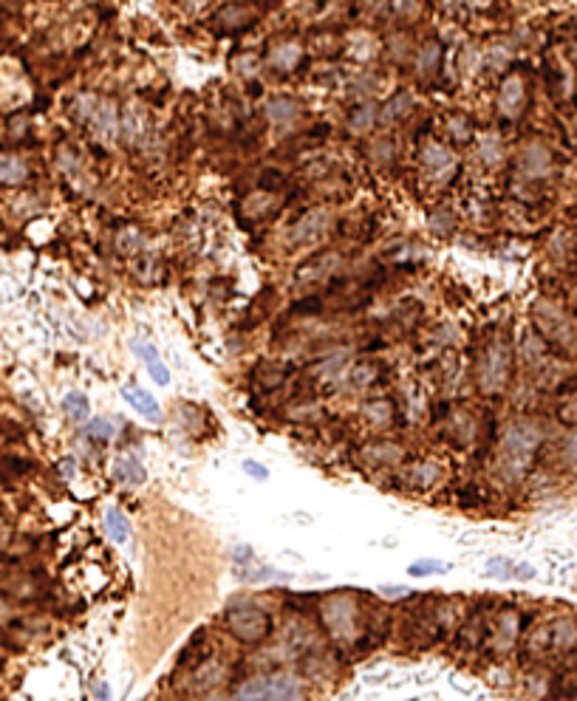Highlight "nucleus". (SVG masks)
Here are the masks:
<instances>
[{
	"mask_svg": "<svg viewBox=\"0 0 577 701\" xmlns=\"http://www.w3.org/2000/svg\"><path fill=\"white\" fill-rule=\"evenodd\" d=\"M328 213L325 210H314V213H308L300 224H297V230H294V237L297 240H303V237H314V235H320L325 227H328Z\"/></svg>",
	"mask_w": 577,
	"mask_h": 701,
	"instance_id": "aec40b11",
	"label": "nucleus"
},
{
	"mask_svg": "<svg viewBox=\"0 0 577 701\" xmlns=\"http://www.w3.org/2000/svg\"><path fill=\"white\" fill-rule=\"evenodd\" d=\"M374 119H376L374 108H371V105H362V108H357V111L351 113V130H354V133H365V130L374 125Z\"/></svg>",
	"mask_w": 577,
	"mask_h": 701,
	"instance_id": "b1692460",
	"label": "nucleus"
},
{
	"mask_svg": "<svg viewBox=\"0 0 577 701\" xmlns=\"http://www.w3.org/2000/svg\"><path fill=\"white\" fill-rule=\"evenodd\" d=\"M575 701H577V699H575Z\"/></svg>",
	"mask_w": 577,
	"mask_h": 701,
	"instance_id": "72a5a7b5",
	"label": "nucleus"
},
{
	"mask_svg": "<svg viewBox=\"0 0 577 701\" xmlns=\"http://www.w3.org/2000/svg\"><path fill=\"white\" fill-rule=\"evenodd\" d=\"M227 628H230V634H233L238 642H244V645H258V642H264V639L269 636L272 619H269V614H267L264 608L244 602V605H235V608L227 611Z\"/></svg>",
	"mask_w": 577,
	"mask_h": 701,
	"instance_id": "20e7f679",
	"label": "nucleus"
},
{
	"mask_svg": "<svg viewBox=\"0 0 577 701\" xmlns=\"http://www.w3.org/2000/svg\"><path fill=\"white\" fill-rule=\"evenodd\" d=\"M422 164L433 179H447L456 170V153L450 147H444L442 142L427 139L422 145Z\"/></svg>",
	"mask_w": 577,
	"mask_h": 701,
	"instance_id": "6e6552de",
	"label": "nucleus"
},
{
	"mask_svg": "<svg viewBox=\"0 0 577 701\" xmlns=\"http://www.w3.org/2000/svg\"><path fill=\"white\" fill-rule=\"evenodd\" d=\"M113 478L122 481V483H142L145 481V467L139 464L136 456H122L113 464Z\"/></svg>",
	"mask_w": 577,
	"mask_h": 701,
	"instance_id": "2eb2a0df",
	"label": "nucleus"
},
{
	"mask_svg": "<svg viewBox=\"0 0 577 701\" xmlns=\"http://www.w3.org/2000/svg\"><path fill=\"white\" fill-rule=\"evenodd\" d=\"M566 456H569L572 464H577V433L569 439V444H566Z\"/></svg>",
	"mask_w": 577,
	"mask_h": 701,
	"instance_id": "c756f323",
	"label": "nucleus"
},
{
	"mask_svg": "<svg viewBox=\"0 0 577 701\" xmlns=\"http://www.w3.org/2000/svg\"><path fill=\"white\" fill-rule=\"evenodd\" d=\"M365 456L374 461V464H396L402 459V450L391 442H382V444H371L365 447Z\"/></svg>",
	"mask_w": 577,
	"mask_h": 701,
	"instance_id": "4be33fe9",
	"label": "nucleus"
},
{
	"mask_svg": "<svg viewBox=\"0 0 577 701\" xmlns=\"http://www.w3.org/2000/svg\"><path fill=\"white\" fill-rule=\"evenodd\" d=\"M62 410L68 413V419H74V422H85V419H88V396H85V393H79V391L65 393V399H62Z\"/></svg>",
	"mask_w": 577,
	"mask_h": 701,
	"instance_id": "412c9836",
	"label": "nucleus"
},
{
	"mask_svg": "<svg viewBox=\"0 0 577 701\" xmlns=\"http://www.w3.org/2000/svg\"><path fill=\"white\" fill-rule=\"evenodd\" d=\"M28 176V167L17 156H0V184H20Z\"/></svg>",
	"mask_w": 577,
	"mask_h": 701,
	"instance_id": "a211bd4d",
	"label": "nucleus"
},
{
	"mask_svg": "<svg viewBox=\"0 0 577 701\" xmlns=\"http://www.w3.org/2000/svg\"><path fill=\"white\" fill-rule=\"evenodd\" d=\"M541 442H544V433H541V427L535 422H530V419L512 422L504 430L501 444H498V469H501V475L510 478V481L524 478L532 467L535 456H538Z\"/></svg>",
	"mask_w": 577,
	"mask_h": 701,
	"instance_id": "f257e3e1",
	"label": "nucleus"
},
{
	"mask_svg": "<svg viewBox=\"0 0 577 701\" xmlns=\"http://www.w3.org/2000/svg\"><path fill=\"white\" fill-rule=\"evenodd\" d=\"M85 105H88V108H79V116H85V119L91 122V128L96 130V136H102V139H113V133H116V128H119L113 102L85 96Z\"/></svg>",
	"mask_w": 577,
	"mask_h": 701,
	"instance_id": "0eeeda50",
	"label": "nucleus"
},
{
	"mask_svg": "<svg viewBox=\"0 0 577 701\" xmlns=\"http://www.w3.org/2000/svg\"><path fill=\"white\" fill-rule=\"evenodd\" d=\"M408 105H410V96H402V94H399L396 99H391V102L385 105V113H382V116H385V119H396L399 113L408 111Z\"/></svg>",
	"mask_w": 577,
	"mask_h": 701,
	"instance_id": "c85d7f7f",
	"label": "nucleus"
},
{
	"mask_svg": "<svg viewBox=\"0 0 577 701\" xmlns=\"http://www.w3.org/2000/svg\"><path fill=\"white\" fill-rule=\"evenodd\" d=\"M227 679V668H224V662H218V659H207V662H201L198 668H196V673L190 676V690H196V693H207V690H213V688H218L221 682Z\"/></svg>",
	"mask_w": 577,
	"mask_h": 701,
	"instance_id": "9b49d317",
	"label": "nucleus"
},
{
	"mask_svg": "<svg viewBox=\"0 0 577 701\" xmlns=\"http://www.w3.org/2000/svg\"><path fill=\"white\" fill-rule=\"evenodd\" d=\"M405 478L419 489H430L436 483V478H439V469L433 467L430 461H416L410 469H405Z\"/></svg>",
	"mask_w": 577,
	"mask_h": 701,
	"instance_id": "6ab92c4d",
	"label": "nucleus"
},
{
	"mask_svg": "<svg viewBox=\"0 0 577 701\" xmlns=\"http://www.w3.org/2000/svg\"><path fill=\"white\" fill-rule=\"evenodd\" d=\"M487 574H490V577L510 580V577H515V563H510V560H504V557H495V560L487 563Z\"/></svg>",
	"mask_w": 577,
	"mask_h": 701,
	"instance_id": "bb28decb",
	"label": "nucleus"
},
{
	"mask_svg": "<svg viewBox=\"0 0 577 701\" xmlns=\"http://www.w3.org/2000/svg\"><path fill=\"white\" fill-rule=\"evenodd\" d=\"M105 532H108V537H111L113 543H128V537H130V523H128V517H125L119 509H108V512H105Z\"/></svg>",
	"mask_w": 577,
	"mask_h": 701,
	"instance_id": "f3484780",
	"label": "nucleus"
},
{
	"mask_svg": "<svg viewBox=\"0 0 577 701\" xmlns=\"http://www.w3.org/2000/svg\"><path fill=\"white\" fill-rule=\"evenodd\" d=\"M62 472L71 478V475H74V464H71V461H65V464H62Z\"/></svg>",
	"mask_w": 577,
	"mask_h": 701,
	"instance_id": "473e14b6",
	"label": "nucleus"
},
{
	"mask_svg": "<svg viewBox=\"0 0 577 701\" xmlns=\"http://www.w3.org/2000/svg\"><path fill=\"white\" fill-rule=\"evenodd\" d=\"M306 688L303 679L288 673V671H275L264 673L255 679H247L233 690L230 701H303Z\"/></svg>",
	"mask_w": 577,
	"mask_h": 701,
	"instance_id": "7ed1b4c3",
	"label": "nucleus"
},
{
	"mask_svg": "<svg viewBox=\"0 0 577 701\" xmlns=\"http://www.w3.org/2000/svg\"><path fill=\"white\" fill-rule=\"evenodd\" d=\"M320 619L337 645H354L362 631V608L354 594H328L320 602Z\"/></svg>",
	"mask_w": 577,
	"mask_h": 701,
	"instance_id": "f03ea898",
	"label": "nucleus"
},
{
	"mask_svg": "<svg viewBox=\"0 0 577 701\" xmlns=\"http://www.w3.org/2000/svg\"><path fill=\"white\" fill-rule=\"evenodd\" d=\"M524 102H527V94H524L521 77H507L504 85H501V94H498V108H501V113H504L507 119H515V116H521Z\"/></svg>",
	"mask_w": 577,
	"mask_h": 701,
	"instance_id": "9d476101",
	"label": "nucleus"
},
{
	"mask_svg": "<svg viewBox=\"0 0 577 701\" xmlns=\"http://www.w3.org/2000/svg\"><path fill=\"white\" fill-rule=\"evenodd\" d=\"M96 699H99V701H111V693L105 690V685H99V688H96Z\"/></svg>",
	"mask_w": 577,
	"mask_h": 701,
	"instance_id": "2f4dec72",
	"label": "nucleus"
},
{
	"mask_svg": "<svg viewBox=\"0 0 577 701\" xmlns=\"http://www.w3.org/2000/svg\"><path fill=\"white\" fill-rule=\"evenodd\" d=\"M510 368H512L510 348L504 342H493L478 365V388L484 393H501L510 382Z\"/></svg>",
	"mask_w": 577,
	"mask_h": 701,
	"instance_id": "39448f33",
	"label": "nucleus"
},
{
	"mask_svg": "<svg viewBox=\"0 0 577 701\" xmlns=\"http://www.w3.org/2000/svg\"><path fill=\"white\" fill-rule=\"evenodd\" d=\"M444 571H450V563H442V560H416L408 568L410 577H430V574H444Z\"/></svg>",
	"mask_w": 577,
	"mask_h": 701,
	"instance_id": "5701e85b",
	"label": "nucleus"
},
{
	"mask_svg": "<svg viewBox=\"0 0 577 701\" xmlns=\"http://www.w3.org/2000/svg\"><path fill=\"white\" fill-rule=\"evenodd\" d=\"M244 469H247V472H252V475H258V478H267V469L258 467L255 461H244Z\"/></svg>",
	"mask_w": 577,
	"mask_h": 701,
	"instance_id": "7c9ffc66",
	"label": "nucleus"
},
{
	"mask_svg": "<svg viewBox=\"0 0 577 701\" xmlns=\"http://www.w3.org/2000/svg\"><path fill=\"white\" fill-rule=\"evenodd\" d=\"M481 156H484L487 164H495L501 159V142L495 136H484L481 139Z\"/></svg>",
	"mask_w": 577,
	"mask_h": 701,
	"instance_id": "cd10ccee",
	"label": "nucleus"
},
{
	"mask_svg": "<svg viewBox=\"0 0 577 701\" xmlns=\"http://www.w3.org/2000/svg\"><path fill=\"white\" fill-rule=\"evenodd\" d=\"M365 413H368V419H371L374 425H379V427H388V425L393 422V410H391L388 402H371Z\"/></svg>",
	"mask_w": 577,
	"mask_h": 701,
	"instance_id": "393cba45",
	"label": "nucleus"
},
{
	"mask_svg": "<svg viewBox=\"0 0 577 701\" xmlns=\"http://www.w3.org/2000/svg\"><path fill=\"white\" fill-rule=\"evenodd\" d=\"M300 62V45L297 43H278L272 51H269V65L278 68V71H291L294 65Z\"/></svg>",
	"mask_w": 577,
	"mask_h": 701,
	"instance_id": "4468645a",
	"label": "nucleus"
},
{
	"mask_svg": "<svg viewBox=\"0 0 577 701\" xmlns=\"http://www.w3.org/2000/svg\"><path fill=\"white\" fill-rule=\"evenodd\" d=\"M297 113H300V108H297L291 99H286V96L269 99V105H267V116H269V122H275V125H288V122H294Z\"/></svg>",
	"mask_w": 577,
	"mask_h": 701,
	"instance_id": "dca6fc26",
	"label": "nucleus"
},
{
	"mask_svg": "<svg viewBox=\"0 0 577 701\" xmlns=\"http://www.w3.org/2000/svg\"><path fill=\"white\" fill-rule=\"evenodd\" d=\"M136 351H139V357L145 359V368H147V374L153 376V382L156 385H167L170 382V371H167V365L162 362V357H159V351L153 348V345H136Z\"/></svg>",
	"mask_w": 577,
	"mask_h": 701,
	"instance_id": "ddd939ff",
	"label": "nucleus"
},
{
	"mask_svg": "<svg viewBox=\"0 0 577 701\" xmlns=\"http://www.w3.org/2000/svg\"><path fill=\"white\" fill-rule=\"evenodd\" d=\"M518 636H521V614L515 608H504L498 611V617L490 622L487 628V642H490V651L495 656H507L515 651L518 645Z\"/></svg>",
	"mask_w": 577,
	"mask_h": 701,
	"instance_id": "423d86ee",
	"label": "nucleus"
},
{
	"mask_svg": "<svg viewBox=\"0 0 577 701\" xmlns=\"http://www.w3.org/2000/svg\"><path fill=\"white\" fill-rule=\"evenodd\" d=\"M547 642L549 654H569L577 648V619L575 617H558L547 622Z\"/></svg>",
	"mask_w": 577,
	"mask_h": 701,
	"instance_id": "1a4fd4ad",
	"label": "nucleus"
},
{
	"mask_svg": "<svg viewBox=\"0 0 577 701\" xmlns=\"http://www.w3.org/2000/svg\"><path fill=\"white\" fill-rule=\"evenodd\" d=\"M85 433H88L91 439H96V442H111V439H113V425L105 422V419H94V422H88Z\"/></svg>",
	"mask_w": 577,
	"mask_h": 701,
	"instance_id": "a878e982",
	"label": "nucleus"
},
{
	"mask_svg": "<svg viewBox=\"0 0 577 701\" xmlns=\"http://www.w3.org/2000/svg\"><path fill=\"white\" fill-rule=\"evenodd\" d=\"M122 396H125V402H128L139 416H145V419H150V422H159V419H162L159 402H156L145 388H139V385H125V388H122Z\"/></svg>",
	"mask_w": 577,
	"mask_h": 701,
	"instance_id": "f8f14e48",
	"label": "nucleus"
}]
</instances>
